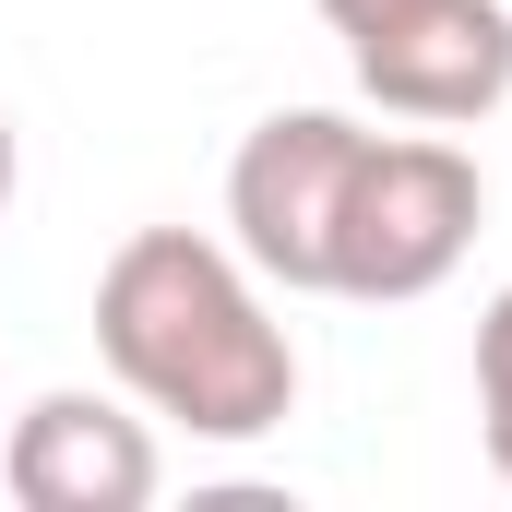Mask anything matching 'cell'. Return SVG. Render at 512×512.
Segmentation results:
<instances>
[{"instance_id": "obj_6", "label": "cell", "mask_w": 512, "mask_h": 512, "mask_svg": "<svg viewBox=\"0 0 512 512\" xmlns=\"http://www.w3.org/2000/svg\"><path fill=\"white\" fill-rule=\"evenodd\" d=\"M477 429H489V477L512 489V286L477 310Z\"/></svg>"}, {"instance_id": "obj_2", "label": "cell", "mask_w": 512, "mask_h": 512, "mask_svg": "<svg viewBox=\"0 0 512 512\" xmlns=\"http://www.w3.org/2000/svg\"><path fill=\"white\" fill-rule=\"evenodd\" d=\"M489 227V179L453 131H370L358 167H346V203H334V262H322V298H358V310H405L429 286H453V262L477 251Z\"/></svg>"}, {"instance_id": "obj_4", "label": "cell", "mask_w": 512, "mask_h": 512, "mask_svg": "<svg viewBox=\"0 0 512 512\" xmlns=\"http://www.w3.org/2000/svg\"><path fill=\"white\" fill-rule=\"evenodd\" d=\"M358 96L417 131H477L512 96V0H417L370 36H346Z\"/></svg>"}, {"instance_id": "obj_3", "label": "cell", "mask_w": 512, "mask_h": 512, "mask_svg": "<svg viewBox=\"0 0 512 512\" xmlns=\"http://www.w3.org/2000/svg\"><path fill=\"white\" fill-rule=\"evenodd\" d=\"M358 143H370V131L346 120V108H274V120L239 131V155H227V251L251 262L262 286L322 298L334 203H346Z\"/></svg>"}, {"instance_id": "obj_8", "label": "cell", "mask_w": 512, "mask_h": 512, "mask_svg": "<svg viewBox=\"0 0 512 512\" xmlns=\"http://www.w3.org/2000/svg\"><path fill=\"white\" fill-rule=\"evenodd\" d=\"M12 191H24V143H12V108H0V215H12Z\"/></svg>"}, {"instance_id": "obj_7", "label": "cell", "mask_w": 512, "mask_h": 512, "mask_svg": "<svg viewBox=\"0 0 512 512\" xmlns=\"http://www.w3.org/2000/svg\"><path fill=\"white\" fill-rule=\"evenodd\" d=\"M393 12H417V0H322L334 36H370V24H393Z\"/></svg>"}, {"instance_id": "obj_5", "label": "cell", "mask_w": 512, "mask_h": 512, "mask_svg": "<svg viewBox=\"0 0 512 512\" xmlns=\"http://www.w3.org/2000/svg\"><path fill=\"white\" fill-rule=\"evenodd\" d=\"M155 477H167V453L120 393H36L0 441V489L24 512H143Z\"/></svg>"}, {"instance_id": "obj_1", "label": "cell", "mask_w": 512, "mask_h": 512, "mask_svg": "<svg viewBox=\"0 0 512 512\" xmlns=\"http://www.w3.org/2000/svg\"><path fill=\"white\" fill-rule=\"evenodd\" d=\"M96 358L108 382L191 429V441H262L298 417V346L262 298V274L203 227H131L96 274Z\"/></svg>"}]
</instances>
